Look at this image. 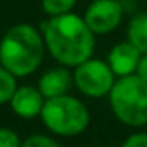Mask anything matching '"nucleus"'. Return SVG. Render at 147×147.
<instances>
[{
    "mask_svg": "<svg viewBox=\"0 0 147 147\" xmlns=\"http://www.w3.org/2000/svg\"><path fill=\"white\" fill-rule=\"evenodd\" d=\"M38 87L45 99L58 98L63 94H69L74 87V74L67 67H55L43 74L38 80Z\"/></svg>",
    "mask_w": 147,
    "mask_h": 147,
    "instance_id": "1a4fd4ad",
    "label": "nucleus"
},
{
    "mask_svg": "<svg viewBox=\"0 0 147 147\" xmlns=\"http://www.w3.org/2000/svg\"><path fill=\"white\" fill-rule=\"evenodd\" d=\"M22 140L16 130L9 127H0V147H21Z\"/></svg>",
    "mask_w": 147,
    "mask_h": 147,
    "instance_id": "4468645a",
    "label": "nucleus"
},
{
    "mask_svg": "<svg viewBox=\"0 0 147 147\" xmlns=\"http://www.w3.org/2000/svg\"><path fill=\"white\" fill-rule=\"evenodd\" d=\"M17 87H19L17 77L12 72H9L3 65H0V106L10 103Z\"/></svg>",
    "mask_w": 147,
    "mask_h": 147,
    "instance_id": "9b49d317",
    "label": "nucleus"
},
{
    "mask_svg": "<svg viewBox=\"0 0 147 147\" xmlns=\"http://www.w3.org/2000/svg\"><path fill=\"white\" fill-rule=\"evenodd\" d=\"M127 39L144 55L147 53V12L135 14L127 28Z\"/></svg>",
    "mask_w": 147,
    "mask_h": 147,
    "instance_id": "9d476101",
    "label": "nucleus"
},
{
    "mask_svg": "<svg viewBox=\"0 0 147 147\" xmlns=\"http://www.w3.org/2000/svg\"><path fill=\"white\" fill-rule=\"evenodd\" d=\"M121 19L123 7L120 0H92L84 12V21L94 34H108L115 31Z\"/></svg>",
    "mask_w": 147,
    "mask_h": 147,
    "instance_id": "423d86ee",
    "label": "nucleus"
},
{
    "mask_svg": "<svg viewBox=\"0 0 147 147\" xmlns=\"http://www.w3.org/2000/svg\"><path fill=\"white\" fill-rule=\"evenodd\" d=\"M45 96L41 94L38 86H29V84H22L17 87V91L14 92L9 106L12 113L22 120H33L41 116V111L45 106Z\"/></svg>",
    "mask_w": 147,
    "mask_h": 147,
    "instance_id": "0eeeda50",
    "label": "nucleus"
},
{
    "mask_svg": "<svg viewBox=\"0 0 147 147\" xmlns=\"http://www.w3.org/2000/svg\"><path fill=\"white\" fill-rule=\"evenodd\" d=\"M46 51L63 67H77L92 58L96 39L84 17L69 12L48 17L41 24Z\"/></svg>",
    "mask_w": 147,
    "mask_h": 147,
    "instance_id": "f257e3e1",
    "label": "nucleus"
},
{
    "mask_svg": "<svg viewBox=\"0 0 147 147\" xmlns=\"http://www.w3.org/2000/svg\"><path fill=\"white\" fill-rule=\"evenodd\" d=\"M39 118L50 134L60 137H75L87 130L91 113L79 98L63 94L46 99Z\"/></svg>",
    "mask_w": 147,
    "mask_h": 147,
    "instance_id": "20e7f679",
    "label": "nucleus"
},
{
    "mask_svg": "<svg viewBox=\"0 0 147 147\" xmlns=\"http://www.w3.org/2000/svg\"><path fill=\"white\" fill-rule=\"evenodd\" d=\"M108 101L120 123L134 128L147 125V82L137 74L118 77Z\"/></svg>",
    "mask_w": 147,
    "mask_h": 147,
    "instance_id": "7ed1b4c3",
    "label": "nucleus"
},
{
    "mask_svg": "<svg viewBox=\"0 0 147 147\" xmlns=\"http://www.w3.org/2000/svg\"><path fill=\"white\" fill-rule=\"evenodd\" d=\"M21 147H60V144L50 137V135H45V134H34V135H29L22 140V146Z\"/></svg>",
    "mask_w": 147,
    "mask_h": 147,
    "instance_id": "ddd939ff",
    "label": "nucleus"
},
{
    "mask_svg": "<svg viewBox=\"0 0 147 147\" xmlns=\"http://www.w3.org/2000/svg\"><path fill=\"white\" fill-rule=\"evenodd\" d=\"M116 75L111 70L110 63L99 58H89L84 63L77 65L74 70L75 89L92 99L108 96L116 82Z\"/></svg>",
    "mask_w": 147,
    "mask_h": 147,
    "instance_id": "39448f33",
    "label": "nucleus"
},
{
    "mask_svg": "<svg viewBox=\"0 0 147 147\" xmlns=\"http://www.w3.org/2000/svg\"><path fill=\"white\" fill-rule=\"evenodd\" d=\"M46 45L41 29L28 22L16 24L5 31L0 41V65L16 77H28L43 63Z\"/></svg>",
    "mask_w": 147,
    "mask_h": 147,
    "instance_id": "f03ea898",
    "label": "nucleus"
},
{
    "mask_svg": "<svg viewBox=\"0 0 147 147\" xmlns=\"http://www.w3.org/2000/svg\"><path fill=\"white\" fill-rule=\"evenodd\" d=\"M120 2H121V0H120Z\"/></svg>",
    "mask_w": 147,
    "mask_h": 147,
    "instance_id": "f3484780",
    "label": "nucleus"
},
{
    "mask_svg": "<svg viewBox=\"0 0 147 147\" xmlns=\"http://www.w3.org/2000/svg\"><path fill=\"white\" fill-rule=\"evenodd\" d=\"M140 58H142V53L127 39V41L116 43L111 48L106 62L110 63L111 70L115 72L116 77H127L137 72Z\"/></svg>",
    "mask_w": 147,
    "mask_h": 147,
    "instance_id": "6e6552de",
    "label": "nucleus"
},
{
    "mask_svg": "<svg viewBox=\"0 0 147 147\" xmlns=\"http://www.w3.org/2000/svg\"><path fill=\"white\" fill-rule=\"evenodd\" d=\"M135 74L147 82V53L142 55V58H140V62H139V67H137V72Z\"/></svg>",
    "mask_w": 147,
    "mask_h": 147,
    "instance_id": "dca6fc26",
    "label": "nucleus"
},
{
    "mask_svg": "<svg viewBox=\"0 0 147 147\" xmlns=\"http://www.w3.org/2000/svg\"><path fill=\"white\" fill-rule=\"evenodd\" d=\"M77 0H41V9L48 17L63 16L72 12Z\"/></svg>",
    "mask_w": 147,
    "mask_h": 147,
    "instance_id": "f8f14e48",
    "label": "nucleus"
},
{
    "mask_svg": "<svg viewBox=\"0 0 147 147\" xmlns=\"http://www.w3.org/2000/svg\"><path fill=\"white\" fill-rule=\"evenodd\" d=\"M120 147H147V132H135L128 135Z\"/></svg>",
    "mask_w": 147,
    "mask_h": 147,
    "instance_id": "2eb2a0df",
    "label": "nucleus"
}]
</instances>
